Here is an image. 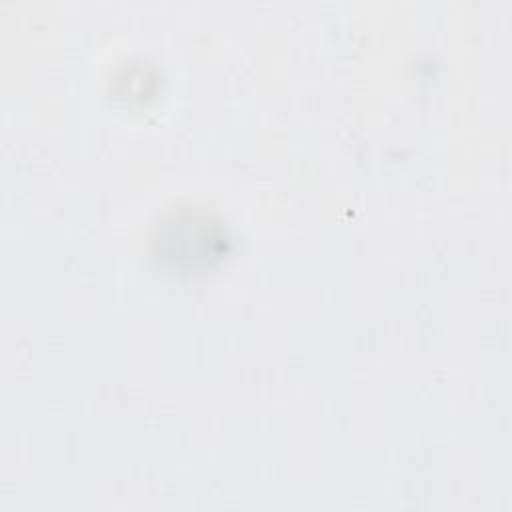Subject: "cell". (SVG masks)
Returning a JSON list of instances; mask_svg holds the SVG:
<instances>
[{
    "label": "cell",
    "instance_id": "1",
    "mask_svg": "<svg viewBox=\"0 0 512 512\" xmlns=\"http://www.w3.org/2000/svg\"><path fill=\"white\" fill-rule=\"evenodd\" d=\"M230 246L226 226L206 210L178 208L162 218L152 236V256L160 266L194 274L218 264Z\"/></svg>",
    "mask_w": 512,
    "mask_h": 512
}]
</instances>
